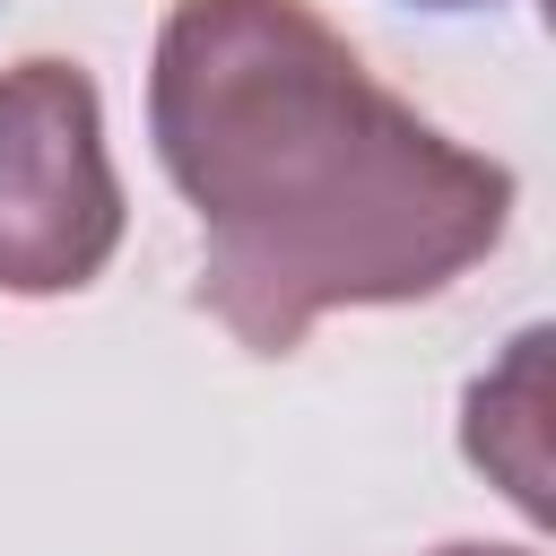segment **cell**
Returning a JSON list of instances; mask_svg holds the SVG:
<instances>
[{
  "label": "cell",
  "mask_w": 556,
  "mask_h": 556,
  "mask_svg": "<svg viewBox=\"0 0 556 556\" xmlns=\"http://www.w3.org/2000/svg\"><path fill=\"white\" fill-rule=\"evenodd\" d=\"M148 130L200 217V304L252 356L452 287L513 217V174L374 87L304 0H174Z\"/></svg>",
  "instance_id": "obj_1"
},
{
  "label": "cell",
  "mask_w": 556,
  "mask_h": 556,
  "mask_svg": "<svg viewBox=\"0 0 556 556\" xmlns=\"http://www.w3.org/2000/svg\"><path fill=\"white\" fill-rule=\"evenodd\" d=\"M443 556H521V547H443Z\"/></svg>",
  "instance_id": "obj_4"
},
{
  "label": "cell",
  "mask_w": 556,
  "mask_h": 556,
  "mask_svg": "<svg viewBox=\"0 0 556 556\" xmlns=\"http://www.w3.org/2000/svg\"><path fill=\"white\" fill-rule=\"evenodd\" d=\"M417 9H495V0H417Z\"/></svg>",
  "instance_id": "obj_5"
},
{
  "label": "cell",
  "mask_w": 556,
  "mask_h": 556,
  "mask_svg": "<svg viewBox=\"0 0 556 556\" xmlns=\"http://www.w3.org/2000/svg\"><path fill=\"white\" fill-rule=\"evenodd\" d=\"M122 243L96 87L70 61L0 70V295H70Z\"/></svg>",
  "instance_id": "obj_2"
},
{
  "label": "cell",
  "mask_w": 556,
  "mask_h": 556,
  "mask_svg": "<svg viewBox=\"0 0 556 556\" xmlns=\"http://www.w3.org/2000/svg\"><path fill=\"white\" fill-rule=\"evenodd\" d=\"M460 443L530 521H547V330H521L513 356L469 391Z\"/></svg>",
  "instance_id": "obj_3"
}]
</instances>
